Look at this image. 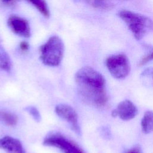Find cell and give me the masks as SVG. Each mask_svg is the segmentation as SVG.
<instances>
[{
    "label": "cell",
    "instance_id": "6da1fadb",
    "mask_svg": "<svg viewBox=\"0 0 153 153\" xmlns=\"http://www.w3.org/2000/svg\"><path fill=\"white\" fill-rule=\"evenodd\" d=\"M78 92L84 100L96 106H104L108 100L103 76L90 66L80 68L75 75Z\"/></svg>",
    "mask_w": 153,
    "mask_h": 153
},
{
    "label": "cell",
    "instance_id": "7a4b0ae2",
    "mask_svg": "<svg viewBox=\"0 0 153 153\" xmlns=\"http://www.w3.org/2000/svg\"><path fill=\"white\" fill-rule=\"evenodd\" d=\"M117 15L126 24L137 40L143 38L153 28L152 20L143 14L123 10L120 11Z\"/></svg>",
    "mask_w": 153,
    "mask_h": 153
},
{
    "label": "cell",
    "instance_id": "3957f363",
    "mask_svg": "<svg viewBox=\"0 0 153 153\" xmlns=\"http://www.w3.org/2000/svg\"><path fill=\"white\" fill-rule=\"evenodd\" d=\"M64 49L62 40L58 36H52L40 47V59L45 65L58 66L63 59Z\"/></svg>",
    "mask_w": 153,
    "mask_h": 153
},
{
    "label": "cell",
    "instance_id": "277c9868",
    "mask_svg": "<svg viewBox=\"0 0 153 153\" xmlns=\"http://www.w3.org/2000/svg\"><path fill=\"white\" fill-rule=\"evenodd\" d=\"M105 65L110 74L117 79L126 78L130 69L129 60L124 54L109 56L105 60Z\"/></svg>",
    "mask_w": 153,
    "mask_h": 153
},
{
    "label": "cell",
    "instance_id": "5b68a950",
    "mask_svg": "<svg viewBox=\"0 0 153 153\" xmlns=\"http://www.w3.org/2000/svg\"><path fill=\"white\" fill-rule=\"evenodd\" d=\"M44 145L56 147L63 153H84L83 150L75 142L59 133L47 136L43 141Z\"/></svg>",
    "mask_w": 153,
    "mask_h": 153
},
{
    "label": "cell",
    "instance_id": "8992f818",
    "mask_svg": "<svg viewBox=\"0 0 153 153\" xmlns=\"http://www.w3.org/2000/svg\"><path fill=\"white\" fill-rule=\"evenodd\" d=\"M56 114L62 120L66 121L71 129L77 134H80L81 130L78 124V117L75 110L70 105L60 103L55 108Z\"/></svg>",
    "mask_w": 153,
    "mask_h": 153
},
{
    "label": "cell",
    "instance_id": "52a82bcc",
    "mask_svg": "<svg viewBox=\"0 0 153 153\" xmlns=\"http://www.w3.org/2000/svg\"><path fill=\"white\" fill-rule=\"evenodd\" d=\"M137 114V109L135 105L129 100L121 102L117 108L112 112L114 117H119L123 120H130L135 117Z\"/></svg>",
    "mask_w": 153,
    "mask_h": 153
},
{
    "label": "cell",
    "instance_id": "ba28073f",
    "mask_svg": "<svg viewBox=\"0 0 153 153\" xmlns=\"http://www.w3.org/2000/svg\"><path fill=\"white\" fill-rule=\"evenodd\" d=\"M7 23L14 33L25 38L30 37V27L26 19L17 16H11L8 18Z\"/></svg>",
    "mask_w": 153,
    "mask_h": 153
},
{
    "label": "cell",
    "instance_id": "9c48e42d",
    "mask_svg": "<svg viewBox=\"0 0 153 153\" xmlns=\"http://www.w3.org/2000/svg\"><path fill=\"white\" fill-rule=\"evenodd\" d=\"M0 149L6 153H25L21 142L18 139L9 136L0 138Z\"/></svg>",
    "mask_w": 153,
    "mask_h": 153
},
{
    "label": "cell",
    "instance_id": "30bf717a",
    "mask_svg": "<svg viewBox=\"0 0 153 153\" xmlns=\"http://www.w3.org/2000/svg\"><path fill=\"white\" fill-rule=\"evenodd\" d=\"M76 3L87 4L94 8L99 10H111L114 5L111 0H72Z\"/></svg>",
    "mask_w": 153,
    "mask_h": 153
},
{
    "label": "cell",
    "instance_id": "8fae6325",
    "mask_svg": "<svg viewBox=\"0 0 153 153\" xmlns=\"http://www.w3.org/2000/svg\"><path fill=\"white\" fill-rule=\"evenodd\" d=\"M141 128L143 133L145 134L153 131V111L145 112L141 121Z\"/></svg>",
    "mask_w": 153,
    "mask_h": 153
},
{
    "label": "cell",
    "instance_id": "7c38bea8",
    "mask_svg": "<svg viewBox=\"0 0 153 153\" xmlns=\"http://www.w3.org/2000/svg\"><path fill=\"white\" fill-rule=\"evenodd\" d=\"M11 61L8 54L0 43V69L8 72L11 71Z\"/></svg>",
    "mask_w": 153,
    "mask_h": 153
},
{
    "label": "cell",
    "instance_id": "4fadbf2b",
    "mask_svg": "<svg viewBox=\"0 0 153 153\" xmlns=\"http://www.w3.org/2000/svg\"><path fill=\"white\" fill-rule=\"evenodd\" d=\"M44 17H48L50 16V11L45 0H26Z\"/></svg>",
    "mask_w": 153,
    "mask_h": 153
},
{
    "label": "cell",
    "instance_id": "5bb4252c",
    "mask_svg": "<svg viewBox=\"0 0 153 153\" xmlns=\"http://www.w3.org/2000/svg\"><path fill=\"white\" fill-rule=\"evenodd\" d=\"M0 121L9 126H15L18 121L17 117L10 112L0 111Z\"/></svg>",
    "mask_w": 153,
    "mask_h": 153
},
{
    "label": "cell",
    "instance_id": "9a60e30c",
    "mask_svg": "<svg viewBox=\"0 0 153 153\" xmlns=\"http://www.w3.org/2000/svg\"><path fill=\"white\" fill-rule=\"evenodd\" d=\"M25 111L33 118V120L37 122H39L41 120V116L36 108L33 106H29L25 108Z\"/></svg>",
    "mask_w": 153,
    "mask_h": 153
},
{
    "label": "cell",
    "instance_id": "2e32d148",
    "mask_svg": "<svg viewBox=\"0 0 153 153\" xmlns=\"http://www.w3.org/2000/svg\"><path fill=\"white\" fill-rule=\"evenodd\" d=\"M153 60V51L151 52V53L145 56L144 57H142V59L140 60V61L139 62V65L140 66H142V65H143L144 64L148 63V62L151 61Z\"/></svg>",
    "mask_w": 153,
    "mask_h": 153
},
{
    "label": "cell",
    "instance_id": "e0dca14e",
    "mask_svg": "<svg viewBox=\"0 0 153 153\" xmlns=\"http://www.w3.org/2000/svg\"><path fill=\"white\" fill-rule=\"evenodd\" d=\"M19 47L20 50L23 51H27L29 48V44L26 41H22L20 43Z\"/></svg>",
    "mask_w": 153,
    "mask_h": 153
},
{
    "label": "cell",
    "instance_id": "ac0fdd59",
    "mask_svg": "<svg viewBox=\"0 0 153 153\" xmlns=\"http://www.w3.org/2000/svg\"><path fill=\"white\" fill-rule=\"evenodd\" d=\"M142 75L143 76H151L152 79H153V68H150L145 69Z\"/></svg>",
    "mask_w": 153,
    "mask_h": 153
},
{
    "label": "cell",
    "instance_id": "d6986e66",
    "mask_svg": "<svg viewBox=\"0 0 153 153\" xmlns=\"http://www.w3.org/2000/svg\"><path fill=\"white\" fill-rule=\"evenodd\" d=\"M126 153H141V151L139 147L136 146L129 149Z\"/></svg>",
    "mask_w": 153,
    "mask_h": 153
},
{
    "label": "cell",
    "instance_id": "ffe728a7",
    "mask_svg": "<svg viewBox=\"0 0 153 153\" xmlns=\"http://www.w3.org/2000/svg\"><path fill=\"white\" fill-rule=\"evenodd\" d=\"M15 0H1V1L5 4H12Z\"/></svg>",
    "mask_w": 153,
    "mask_h": 153
}]
</instances>
